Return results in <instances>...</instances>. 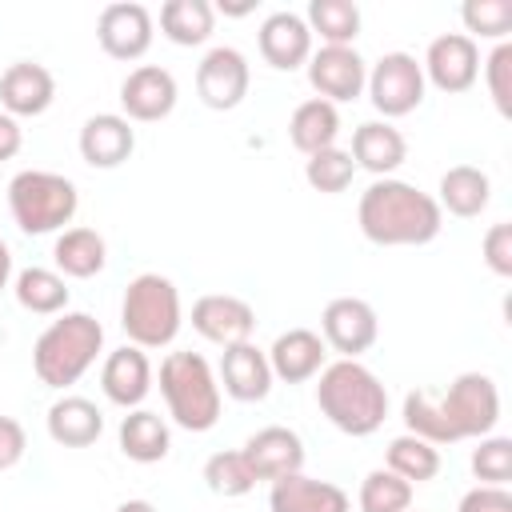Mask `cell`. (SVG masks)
I'll use <instances>...</instances> for the list:
<instances>
[{
  "mask_svg": "<svg viewBox=\"0 0 512 512\" xmlns=\"http://www.w3.org/2000/svg\"><path fill=\"white\" fill-rule=\"evenodd\" d=\"M356 224H360L364 240H372L380 248H420L440 236L444 212H440L436 196L420 192L408 180L384 176L360 192Z\"/></svg>",
  "mask_w": 512,
  "mask_h": 512,
  "instance_id": "1",
  "label": "cell"
},
{
  "mask_svg": "<svg viewBox=\"0 0 512 512\" xmlns=\"http://www.w3.org/2000/svg\"><path fill=\"white\" fill-rule=\"evenodd\" d=\"M316 408L344 436H372L388 416V388L360 360H336L320 368Z\"/></svg>",
  "mask_w": 512,
  "mask_h": 512,
  "instance_id": "2",
  "label": "cell"
},
{
  "mask_svg": "<svg viewBox=\"0 0 512 512\" xmlns=\"http://www.w3.org/2000/svg\"><path fill=\"white\" fill-rule=\"evenodd\" d=\"M104 328L88 312H60L32 348V372L48 388H72L100 356Z\"/></svg>",
  "mask_w": 512,
  "mask_h": 512,
  "instance_id": "3",
  "label": "cell"
},
{
  "mask_svg": "<svg viewBox=\"0 0 512 512\" xmlns=\"http://www.w3.org/2000/svg\"><path fill=\"white\" fill-rule=\"evenodd\" d=\"M160 396L184 432H208L220 420V380L200 352H168L160 360Z\"/></svg>",
  "mask_w": 512,
  "mask_h": 512,
  "instance_id": "4",
  "label": "cell"
},
{
  "mask_svg": "<svg viewBox=\"0 0 512 512\" xmlns=\"http://www.w3.org/2000/svg\"><path fill=\"white\" fill-rule=\"evenodd\" d=\"M184 324L180 312V292L168 276L160 272H140L128 280L124 300H120V328L128 344L136 348H168Z\"/></svg>",
  "mask_w": 512,
  "mask_h": 512,
  "instance_id": "5",
  "label": "cell"
},
{
  "mask_svg": "<svg viewBox=\"0 0 512 512\" xmlns=\"http://www.w3.org/2000/svg\"><path fill=\"white\" fill-rule=\"evenodd\" d=\"M8 208L24 236H48V232H60L64 224H72V216L80 208V192L60 172L24 168L8 180Z\"/></svg>",
  "mask_w": 512,
  "mask_h": 512,
  "instance_id": "6",
  "label": "cell"
},
{
  "mask_svg": "<svg viewBox=\"0 0 512 512\" xmlns=\"http://www.w3.org/2000/svg\"><path fill=\"white\" fill-rule=\"evenodd\" d=\"M436 404H440V416L452 432V444L492 436V428L500 420V388L484 372H460L448 384V392L436 396Z\"/></svg>",
  "mask_w": 512,
  "mask_h": 512,
  "instance_id": "7",
  "label": "cell"
},
{
  "mask_svg": "<svg viewBox=\"0 0 512 512\" xmlns=\"http://www.w3.org/2000/svg\"><path fill=\"white\" fill-rule=\"evenodd\" d=\"M368 100L384 120H400L424 104V68L412 52H384L368 68Z\"/></svg>",
  "mask_w": 512,
  "mask_h": 512,
  "instance_id": "8",
  "label": "cell"
},
{
  "mask_svg": "<svg viewBox=\"0 0 512 512\" xmlns=\"http://www.w3.org/2000/svg\"><path fill=\"white\" fill-rule=\"evenodd\" d=\"M380 336V320L376 308L360 296H336L324 304L320 312V340L324 348L340 352V360H360V352H368Z\"/></svg>",
  "mask_w": 512,
  "mask_h": 512,
  "instance_id": "9",
  "label": "cell"
},
{
  "mask_svg": "<svg viewBox=\"0 0 512 512\" xmlns=\"http://www.w3.org/2000/svg\"><path fill=\"white\" fill-rule=\"evenodd\" d=\"M248 84H252V68L244 60V52L232 44L208 48L204 60L196 64V96L212 112H232L236 104H244Z\"/></svg>",
  "mask_w": 512,
  "mask_h": 512,
  "instance_id": "10",
  "label": "cell"
},
{
  "mask_svg": "<svg viewBox=\"0 0 512 512\" xmlns=\"http://www.w3.org/2000/svg\"><path fill=\"white\" fill-rule=\"evenodd\" d=\"M420 68H424V84H432L436 92L460 96V92H468V88L476 84V76H480V48H476V40L464 36V32H444V36H436V40L428 44Z\"/></svg>",
  "mask_w": 512,
  "mask_h": 512,
  "instance_id": "11",
  "label": "cell"
},
{
  "mask_svg": "<svg viewBox=\"0 0 512 512\" xmlns=\"http://www.w3.org/2000/svg\"><path fill=\"white\" fill-rule=\"evenodd\" d=\"M152 36H156V20L136 0L104 4L96 16V40L112 60H140L152 48Z\"/></svg>",
  "mask_w": 512,
  "mask_h": 512,
  "instance_id": "12",
  "label": "cell"
},
{
  "mask_svg": "<svg viewBox=\"0 0 512 512\" xmlns=\"http://www.w3.org/2000/svg\"><path fill=\"white\" fill-rule=\"evenodd\" d=\"M304 68H308V84L328 104H348L368 84V64H364V56L356 48H332V44H324V48H316L308 56Z\"/></svg>",
  "mask_w": 512,
  "mask_h": 512,
  "instance_id": "13",
  "label": "cell"
},
{
  "mask_svg": "<svg viewBox=\"0 0 512 512\" xmlns=\"http://www.w3.org/2000/svg\"><path fill=\"white\" fill-rule=\"evenodd\" d=\"M176 96H180L176 76L168 68H160V64H140L120 80L124 120H136V124H156V120L172 116Z\"/></svg>",
  "mask_w": 512,
  "mask_h": 512,
  "instance_id": "14",
  "label": "cell"
},
{
  "mask_svg": "<svg viewBox=\"0 0 512 512\" xmlns=\"http://www.w3.org/2000/svg\"><path fill=\"white\" fill-rule=\"evenodd\" d=\"M192 328L208 344L232 348V344L252 340V332H256V308L248 300L232 296V292H212V296H200L192 304Z\"/></svg>",
  "mask_w": 512,
  "mask_h": 512,
  "instance_id": "15",
  "label": "cell"
},
{
  "mask_svg": "<svg viewBox=\"0 0 512 512\" xmlns=\"http://www.w3.org/2000/svg\"><path fill=\"white\" fill-rule=\"evenodd\" d=\"M240 456H244L248 472L256 476V484H260V480L272 484V480H280V476L304 472V440H300L292 428H284V424H268V428L252 432V436L244 440Z\"/></svg>",
  "mask_w": 512,
  "mask_h": 512,
  "instance_id": "16",
  "label": "cell"
},
{
  "mask_svg": "<svg viewBox=\"0 0 512 512\" xmlns=\"http://www.w3.org/2000/svg\"><path fill=\"white\" fill-rule=\"evenodd\" d=\"M256 48H260V56H264L268 68H276V72H296V68H304L308 56H312V32H308L304 16L280 8V12L264 16V24H260V32H256Z\"/></svg>",
  "mask_w": 512,
  "mask_h": 512,
  "instance_id": "17",
  "label": "cell"
},
{
  "mask_svg": "<svg viewBox=\"0 0 512 512\" xmlns=\"http://www.w3.org/2000/svg\"><path fill=\"white\" fill-rule=\"evenodd\" d=\"M56 100V80L44 64L36 60H16L0 72V108L20 120V116H40Z\"/></svg>",
  "mask_w": 512,
  "mask_h": 512,
  "instance_id": "18",
  "label": "cell"
},
{
  "mask_svg": "<svg viewBox=\"0 0 512 512\" xmlns=\"http://www.w3.org/2000/svg\"><path fill=\"white\" fill-rule=\"evenodd\" d=\"M136 152V128L120 112H96L80 128V156L88 168H120Z\"/></svg>",
  "mask_w": 512,
  "mask_h": 512,
  "instance_id": "19",
  "label": "cell"
},
{
  "mask_svg": "<svg viewBox=\"0 0 512 512\" xmlns=\"http://www.w3.org/2000/svg\"><path fill=\"white\" fill-rule=\"evenodd\" d=\"M220 388L240 400V404H256L272 392V368H268V352L256 348L252 340L232 344L220 352Z\"/></svg>",
  "mask_w": 512,
  "mask_h": 512,
  "instance_id": "20",
  "label": "cell"
},
{
  "mask_svg": "<svg viewBox=\"0 0 512 512\" xmlns=\"http://www.w3.org/2000/svg\"><path fill=\"white\" fill-rule=\"evenodd\" d=\"M100 388L104 396L116 404V408H140L144 396L152 392V364L144 356V348L136 344H124L116 352L104 356V368H100Z\"/></svg>",
  "mask_w": 512,
  "mask_h": 512,
  "instance_id": "21",
  "label": "cell"
},
{
  "mask_svg": "<svg viewBox=\"0 0 512 512\" xmlns=\"http://www.w3.org/2000/svg\"><path fill=\"white\" fill-rule=\"evenodd\" d=\"M268 508L272 512H352V500L332 480H316V476L292 472V476L272 480Z\"/></svg>",
  "mask_w": 512,
  "mask_h": 512,
  "instance_id": "22",
  "label": "cell"
},
{
  "mask_svg": "<svg viewBox=\"0 0 512 512\" xmlns=\"http://www.w3.org/2000/svg\"><path fill=\"white\" fill-rule=\"evenodd\" d=\"M324 356H328V348H324L320 332H312V328H288V332H280V336L272 340V348H268V368H272V380L304 384V380L320 376Z\"/></svg>",
  "mask_w": 512,
  "mask_h": 512,
  "instance_id": "23",
  "label": "cell"
},
{
  "mask_svg": "<svg viewBox=\"0 0 512 512\" xmlns=\"http://www.w3.org/2000/svg\"><path fill=\"white\" fill-rule=\"evenodd\" d=\"M348 156L356 160V168L372 172L376 180L392 176L404 160H408V140L400 128H392L388 120H364L356 132H352V148Z\"/></svg>",
  "mask_w": 512,
  "mask_h": 512,
  "instance_id": "24",
  "label": "cell"
},
{
  "mask_svg": "<svg viewBox=\"0 0 512 512\" xmlns=\"http://www.w3.org/2000/svg\"><path fill=\"white\" fill-rule=\"evenodd\" d=\"M44 424H48L52 444H60V448H88L104 432V412L88 396H60V400H52Z\"/></svg>",
  "mask_w": 512,
  "mask_h": 512,
  "instance_id": "25",
  "label": "cell"
},
{
  "mask_svg": "<svg viewBox=\"0 0 512 512\" xmlns=\"http://www.w3.org/2000/svg\"><path fill=\"white\" fill-rule=\"evenodd\" d=\"M436 192H440V196H436L440 212L460 216V220H472V216H480V212L488 208V200H492V180H488V172L476 168V164H452V168L440 176V188H436Z\"/></svg>",
  "mask_w": 512,
  "mask_h": 512,
  "instance_id": "26",
  "label": "cell"
},
{
  "mask_svg": "<svg viewBox=\"0 0 512 512\" xmlns=\"http://www.w3.org/2000/svg\"><path fill=\"white\" fill-rule=\"evenodd\" d=\"M120 452L136 464H160L172 448V432H168V420L152 408H132L124 420H120Z\"/></svg>",
  "mask_w": 512,
  "mask_h": 512,
  "instance_id": "27",
  "label": "cell"
},
{
  "mask_svg": "<svg viewBox=\"0 0 512 512\" xmlns=\"http://www.w3.org/2000/svg\"><path fill=\"white\" fill-rule=\"evenodd\" d=\"M52 260L64 280H92L108 264V244L96 228H64L52 244Z\"/></svg>",
  "mask_w": 512,
  "mask_h": 512,
  "instance_id": "28",
  "label": "cell"
},
{
  "mask_svg": "<svg viewBox=\"0 0 512 512\" xmlns=\"http://www.w3.org/2000/svg\"><path fill=\"white\" fill-rule=\"evenodd\" d=\"M336 136H340V112H336V104H328L320 96L296 104V112L288 120V140H292L296 152L316 156L324 148H336Z\"/></svg>",
  "mask_w": 512,
  "mask_h": 512,
  "instance_id": "29",
  "label": "cell"
},
{
  "mask_svg": "<svg viewBox=\"0 0 512 512\" xmlns=\"http://www.w3.org/2000/svg\"><path fill=\"white\" fill-rule=\"evenodd\" d=\"M16 304L32 316H60L68 312V280L52 268H24L12 280Z\"/></svg>",
  "mask_w": 512,
  "mask_h": 512,
  "instance_id": "30",
  "label": "cell"
},
{
  "mask_svg": "<svg viewBox=\"0 0 512 512\" xmlns=\"http://www.w3.org/2000/svg\"><path fill=\"white\" fill-rule=\"evenodd\" d=\"M216 28V8L208 0H168L160 4V32L180 44V48H196L212 36Z\"/></svg>",
  "mask_w": 512,
  "mask_h": 512,
  "instance_id": "31",
  "label": "cell"
},
{
  "mask_svg": "<svg viewBox=\"0 0 512 512\" xmlns=\"http://www.w3.org/2000/svg\"><path fill=\"white\" fill-rule=\"evenodd\" d=\"M308 32L332 48H352L360 36V8L352 0H312L304 16Z\"/></svg>",
  "mask_w": 512,
  "mask_h": 512,
  "instance_id": "32",
  "label": "cell"
},
{
  "mask_svg": "<svg viewBox=\"0 0 512 512\" xmlns=\"http://www.w3.org/2000/svg\"><path fill=\"white\" fill-rule=\"evenodd\" d=\"M384 468H388V472H396L400 480H408V484L416 488V484L436 480V472H440V452H436L428 440H420V436L404 432V436L388 440Z\"/></svg>",
  "mask_w": 512,
  "mask_h": 512,
  "instance_id": "33",
  "label": "cell"
},
{
  "mask_svg": "<svg viewBox=\"0 0 512 512\" xmlns=\"http://www.w3.org/2000/svg\"><path fill=\"white\" fill-rule=\"evenodd\" d=\"M356 504H360V512H408L412 508V484L388 468H372L360 480Z\"/></svg>",
  "mask_w": 512,
  "mask_h": 512,
  "instance_id": "34",
  "label": "cell"
},
{
  "mask_svg": "<svg viewBox=\"0 0 512 512\" xmlns=\"http://www.w3.org/2000/svg\"><path fill=\"white\" fill-rule=\"evenodd\" d=\"M352 176H356V160L348 156V148H324L304 160V180L324 196L344 192L352 184Z\"/></svg>",
  "mask_w": 512,
  "mask_h": 512,
  "instance_id": "35",
  "label": "cell"
},
{
  "mask_svg": "<svg viewBox=\"0 0 512 512\" xmlns=\"http://www.w3.org/2000/svg\"><path fill=\"white\" fill-rule=\"evenodd\" d=\"M204 484L216 496H248L256 488V476L248 472L240 448H232V452H212L204 460Z\"/></svg>",
  "mask_w": 512,
  "mask_h": 512,
  "instance_id": "36",
  "label": "cell"
},
{
  "mask_svg": "<svg viewBox=\"0 0 512 512\" xmlns=\"http://www.w3.org/2000/svg\"><path fill=\"white\" fill-rule=\"evenodd\" d=\"M404 428H408L412 436L428 440L432 448L452 444V432H448V424H444V416H440V404H436V396L424 392V388H416V392L404 396Z\"/></svg>",
  "mask_w": 512,
  "mask_h": 512,
  "instance_id": "37",
  "label": "cell"
},
{
  "mask_svg": "<svg viewBox=\"0 0 512 512\" xmlns=\"http://www.w3.org/2000/svg\"><path fill=\"white\" fill-rule=\"evenodd\" d=\"M460 20H464V36H480V40H508L512 32V4L508 0H468L460 8Z\"/></svg>",
  "mask_w": 512,
  "mask_h": 512,
  "instance_id": "38",
  "label": "cell"
},
{
  "mask_svg": "<svg viewBox=\"0 0 512 512\" xmlns=\"http://www.w3.org/2000/svg\"><path fill=\"white\" fill-rule=\"evenodd\" d=\"M472 476L480 484H508L512 480V440L480 436V444L472 448Z\"/></svg>",
  "mask_w": 512,
  "mask_h": 512,
  "instance_id": "39",
  "label": "cell"
},
{
  "mask_svg": "<svg viewBox=\"0 0 512 512\" xmlns=\"http://www.w3.org/2000/svg\"><path fill=\"white\" fill-rule=\"evenodd\" d=\"M484 84L500 116H512V44L500 40L484 60Z\"/></svg>",
  "mask_w": 512,
  "mask_h": 512,
  "instance_id": "40",
  "label": "cell"
},
{
  "mask_svg": "<svg viewBox=\"0 0 512 512\" xmlns=\"http://www.w3.org/2000/svg\"><path fill=\"white\" fill-rule=\"evenodd\" d=\"M480 252H484V264L496 272V276H512V224L508 220H500V224H492L488 232H484V240H480Z\"/></svg>",
  "mask_w": 512,
  "mask_h": 512,
  "instance_id": "41",
  "label": "cell"
},
{
  "mask_svg": "<svg viewBox=\"0 0 512 512\" xmlns=\"http://www.w3.org/2000/svg\"><path fill=\"white\" fill-rule=\"evenodd\" d=\"M456 512H512V492L504 484H476L460 496Z\"/></svg>",
  "mask_w": 512,
  "mask_h": 512,
  "instance_id": "42",
  "label": "cell"
},
{
  "mask_svg": "<svg viewBox=\"0 0 512 512\" xmlns=\"http://www.w3.org/2000/svg\"><path fill=\"white\" fill-rule=\"evenodd\" d=\"M28 452V436H24V424L12 420V416H0V472L16 468Z\"/></svg>",
  "mask_w": 512,
  "mask_h": 512,
  "instance_id": "43",
  "label": "cell"
},
{
  "mask_svg": "<svg viewBox=\"0 0 512 512\" xmlns=\"http://www.w3.org/2000/svg\"><path fill=\"white\" fill-rule=\"evenodd\" d=\"M20 148H24V132H20V120H12L8 112H0V164H4V160H12Z\"/></svg>",
  "mask_w": 512,
  "mask_h": 512,
  "instance_id": "44",
  "label": "cell"
},
{
  "mask_svg": "<svg viewBox=\"0 0 512 512\" xmlns=\"http://www.w3.org/2000/svg\"><path fill=\"white\" fill-rule=\"evenodd\" d=\"M12 284V248L0 240V292Z\"/></svg>",
  "mask_w": 512,
  "mask_h": 512,
  "instance_id": "45",
  "label": "cell"
},
{
  "mask_svg": "<svg viewBox=\"0 0 512 512\" xmlns=\"http://www.w3.org/2000/svg\"><path fill=\"white\" fill-rule=\"evenodd\" d=\"M116 512H156V504H148V500H124Z\"/></svg>",
  "mask_w": 512,
  "mask_h": 512,
  "instance_id": "46",
  "label": "cell"
},
{
  "mask_svg": "<svg viewBox=\"0 0 512 512\" xmlns=\"http://www.w3.org/2000/svg\"><path fill=\"white\" fill-rule=\"evenodd\" d=\"M4 340H8V336H4V324H0V348H4Z\"/></svg>",
  "mask_w": 512,
  "mask_h": 512,
  "instance_id": "47",
  "label": "cell"
},
{
  "mask_svg": "<svg viewBox=\"0 0 512 512\" xmlns=\"http://www.w3.org/2000/svg\"><path fill=\"white\" fill-rule=\"evenodd\" d=\"M408 512H412V508H408Z\"/></svg>",
  "mask_w": 512,
  "mask_h": 512,
  "instance_id": "48",
  "label": "cell"
}]
</instances>
